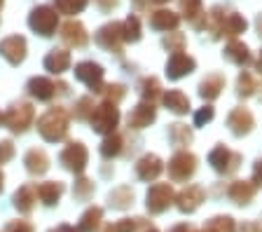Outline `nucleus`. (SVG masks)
<instances>
[{
  "label": "nucleus",
  "instance_id": "1",
  "mask_svg": "<svg viewBox=\"0 0 262 232\" xmlns=\"http://www.w3.org/2000/svg\"><path fill=\"white\" fill-rule=\"evenodd\" d=\"M196 169V157L192 153H178L173 155V160L169 162V174L173 181H185L194 174Z\"/></svg>",
  "mask_w": 262,
  "mask_h": 232
},
{
  "label": "nucleus",
  "instance_id": "2",
  "mask_svg": "<svg viewBox=\"0 0 262 232\" xmlns=\"http://www.w3.org/2000/svg\"><path fill=\"white\" fill-rule=\"evenodd\" d=\"M171 199H173V190L166 183H159V185H152L150 193H147V209L152 214H162V211L169 209Z\"/></svg>",
  "mask_w": 262,
  "mask_h": 232
},
{
  "label": "nucleus",
  "instance_id": "3",
  "mask_svg": "<svg viewBox=\"0 0 262 232\" xmlns=\"http://www.w3.org/2000/svg\"><path fill=\"white\" fill-rule=\"evenodd\" d=\"M208 162L213 164L215 172H234L236 164H239V155H234L232 150H227L225 145H218V148H213L211 155H208Z\"/></svg>",
  "mask_w": 262,
  "mask_h": 232
},
{
  "label": "nucleus",
  "instance_id": "4",
  "mask_svg": "<svg viewBox=\"0 0 262 232\" xmlns=\"http://www.w3.org/2000/svg\"><path fill=\"white\" fill-rule=\"evenodd\" d=\"M192 71H194V59L183 54V52H176L169 59V64H166V75H169L171 80H178V77L187 75V73H192Z\"/></svg>",
  "mask_w": 262,
  "mask_h": 232
},
{
  "label": "nucleus",
  "instance_id": "5",
  "mask_svg": "<svg viewBox=\"0 0 262 232\" xmlns=\"http://www.w3.org/2000/svg\"><path fill=\"white\" fill-rule=\"evenodd\" d=\"M227 124L232 127V132H234L236 136H244V134H248V132L253 129L255 120H253L251 111H246V108H236V111L229 113Z\"/></svg>",
  "mask_w": 262,
  "mask_h": 232
},
{
  "label": "nucleus",
  "instance_id": "6",
  "mask_svg": "<svg viewBox=\"0 0 262 232\" xmlns=\"http://www.w3.org/2000/svg\"><path fill=\"white\" fill-rule=\"evenodd\" d=\"M204 202V190L199 188V185H190V188H185L183 193L178 195V209L180 211H194L196 206Z\"/></svg>",
  "mask_w": 262,
  "mask_h": 232
},
{
  "label": "nucleus",
  "instance_id": "7",
  "mask_svg": "<svg viewBox=\"0 0 262 232\" xmlns=\"http://www.w3.org/2000/svg\"><path fill=\"white\" fill-rule=\"evenodd\" d=\"M136 169L143 181H152V178H157L159 174H162V160H159L157 155H145V157L138 162Z\"/></svg>",
  "mask_w": 262,
  "mask_h": 232
},
{
  "label": "nucleus",
  "instance_id": "8",
  "mask_svg": "<svg viewBox=\"0 0 262 232\" xmlns=\"http://www.w3.org/2000/svg\"><path fill=\"white\" fill-rule=\"evenodd\" d=\"M117 124V111H115V106H101L96 111V117H94V127L98 132H108Z\"/></svg>",
  "mask_w": 262,
  "mask_h": 232
},
{
  "label": "nucleus",
  "instance_id": "9",
  "mask_svg": "<svg viewBox=\"0 0 262 232\" xmlns=\"http://www.w3.org/2000/svg\"><path fill=\"white\" fill-rule=\"evenodd\" d=\"M152 120H155V108H152V103H141L136 111L131 113L129 124H131V127H136V129H143V127H147V124H150Z\"/></svg>",
  "mask_w": 262,
  "mask_h": 232
},
{
  "label": "nucleus",
  "instance_id": "10",
  "mask_svg": "<svg viewBox=\"0 0 262 232\" xmlns=\"http://www.w3.org/2000/svg\"><path fill=\"white\" fill-rule=\"evenodd\" d=\"M253 195H255V188H253L248 181H236V183H232V188H229V197H232V202H236V204H248L253 199Z\"/></svg>",
  "mask_w": 262,
  "mask_h": 232
},
{
  "label": "nucleus",
  "instance_id": "11",
  "mask_svg": "<svg viewBox=\"0 0 262 232\" xmlns=\"http://www.w3.org/2000/svg\"><path fill=\"white\" fill-rule=\"evenodd\" d=\"M225 59L234 61V64H248V59H251V54H248V47H246L244 43H236V40H232V43L225 47Z\"/></svg>",
  "mask_w": 262,
  "mask_h": 232
},
{
  "label": "nucleus",
  "instance_id": "12",
  "mask_svg": "<svg viewBox=\"0 0 262 232\" xmlns=\"http://www.w3.org/2000/svg\"><path fill=\"white\" fill-rule=\"evenodd\" d=\"M223 87H225L223 75H208L206 80L202 82V87H199V94H202L204 99H215Z\"/></svg>",
  "mask_w": 262,
  "mask_h": 232
},
{
  "label": "nucleus",
  "instance_id": "13",
  "mask_svg": "<svg viewBox=\"0 0 262 232\" xmlns=\"http://www.w3.org/2000/svg\"><path fill=\"white\" fill-rule=\"evenodd\" d=\"M164 103L169 106L173 113H178V115L190 111V99H187L183 92H169V94H164Z\"/></svg>",
  "mask_w": 262,
  "mask_h": 232
},
{
  "label": "nucleus",
  "instance_id": "14",
  "mask_svg": "<svg viewBox=\"0 0 262 232\" xmlns=\"http://www.w3.org/2000/svg\"><path fill=\"white\" fill-rule=\"evenodd\" d=\"M31 24H33V28H38V31H42L45 35H49L52 26L56 24V17L49 10H40V12H35V14H33Z\"/></svg>",
  "mask_w": 262,
  "mask_h": 232
},
{
  "label": "nucleus",
  "instance_id": "15",
  "mask_svg": "<svg viewBox=\"0 0 262 232\" xmlns=\"http://www.w3.org/2000/svg\"><path fill=\"white\" fill-rule=\"evenodd\" d=\"M178 14L173 12H166V10H159L152 14V26L159 28V31H169V28H176L178 26Z\"/></svg>",
  "mask_w": 262,
  "mask_h": 232
},
{
  "label": "nucleus",
  "instance_id": "16",
  "mask_svg": "<svg viewBox=\"0 0 262 232\" xmlns=\"http://www.w3.org/2000/svg\"><path fill=\"white\" fill-rule=\"evenodd\" d=\"M225 35H239L246 31V19L239 17V14H229V17L223 19V26H220Z\"/></svg>",
  "mask_w": 262,
  "mask_h": 232
},
{
  "label": "nucleus",
  "instance_id": "17",
  "mask_svg": "<svg viewBox=\"0 0 262 232\" xmlns=\"http://www.w3.org/2000/svg\"><path fill=\"white\" fill-rule=\"evenodd\" d=\"M204 232H234V221L229 216H218V218H211L204 227Z\"/></svg>",
  "mask_w": 262,
  "mask_h": 232
},
{
  "label": "nucleus",
  "instance_id": "18",
  "mask_svg": "<svg viewBox=\"0 0 262 232\" xmlns=\"http://www.w3.org/2000/svg\"><path fill=\"white\" fill-rule=\"evenodd\" d=\"M171 138H173L176 145H187L190 143V138H192V134L185 124H173V127H171Z\"/></svg>",
  "mask_w": 262,
  "mask_h": 232
},
{
  "label": "nucleus",
  "instance_id": "19",
  "mask_svg": "<svg viewBox=\"0 0 262 232\" xmlns=\"http://www.w3.org/2000/svg\"><path fill=\"white\" fill-rule=\"evenodd\" d=\"M236 87H239V94H241V96H251L253 89H255V82H253V77L248 75V73H241V75H239V82H236Z\"/></svg>",
  "mask_w": 262,
  "mask_h": 232
},
{
  "label": "nucleus",
  "instance_id": "20",
  "mask_svg": "<svg viewBox=\"0 0 262 232\" xmlns=\"http://www.w3.org/2000/svg\"><path fill=\"white\" fill-rule=\"evenodd\" d=\"M180 7L185 12V17L194 19L196 14H202V0H180Z\"/></svg>",
  "mask_w": 262,
  "mask_h": 232
},
{
  "label": "nucleus",
  "instance_id": "21",
  "mask_svg": "<svg viewBox=\"0 0 262 232\" xmlns=\"http://www.w3.org/2000/svg\"><path fill=\"white\" fill-rule=\"evenodd\" d=\"M138 33H141V28H138V19H136V17L126 19V26H124V40H138Z\"/></svg>",
  "mask_w": 262,
  "mask_h": 232
},
{
  "label": "nucleus",
  "instance_id": "22",
  "mask_svg": "<svg viewBox=\"0 0 262 232\" xmlns=\"http://www.w3.org/2000/svg\"><path fill=\"white\" fill-rule=\"evenodd\" d=\"M157 94H159V82H157V80H155V77L145 80V82H143V96L152 101Z\"/></svg>",
  "mask_w": 262,
  "mask_h": 232
},
{
  "label": "nucleus",
  "instance_id": "23",
  "mask_svg": "<svg viewBox=\"0 0 262 232\" xmlns=\"http://www.w3.org/2000/svg\"><path fill=\"white\" fill-rule=\"evenodd\" d=\"M183 43H185V38H183V35H180V33H173V35H169V38L164 40V45H166L169 50H173V47H176V52H180V47H183Z\"/></svg>",
  "mask_w": 262,
  "mask_h": 232
},
{
  "label": "nucleus",
  "instance_id": "24",
  "mask_svg": "<svg viewBox=\"0 0 262 232\" xmlns=\"http://www.w3.org/2000/svg\"><path fill=\"white\" fill-rule=\"evenodd\" d=\"M211 120H213V108H208V106L206 108H202V111L196 113V117H194V122L199 124V127H202L204 122H211Z\"/></svg>",
  "mask_w": 262,
  "mask_h": 232
},
{
  "label": "nucleus",
  "instance_id": "25",
  "mask_svg": "<svg viewBox=\"0 0 262 232\" xmlns=\"http://www.w3.org/2000/svg\"><path fill=\"white\" fill-rule=\"evenodd\" d=\"M120 150V138H108L105 141V148H103V155H115Z\"/></svg>",
  "mask_w": 262,
  "mask_h": 232
},
{
  "label": "nucleus",
  "instance_id": "26",
  "mask_svg": "<svg viewBox=\"0 0 262 232\" xmlns=\"http://www.w3.org/2000/svg\"><path fill=\"white\" fill-rule=\"evenodd\" d=\"M253 181H255L257 185H262V160L255 164V172H253Z\"/></svg>",
  "mask_w": 262,
  "mask_h": 232
},
{
  "label": "nucleus",
  "instance_id": "27",
  "mask_svg": "<svg viewBox=\"0 0 262 232\" xmlns=\"http://www.w3.org/2000/svg\"><path fill=\"white\" fill-rule=\"evenodd\" d=\"M171 232H196V230L192 225H185V223H183V225H176Z\"/></svg>",
  "mask_w": 262,
  "mask_h": 232
},
{
  "label": "nucleus",
  "instance_id": "28",
  "mask_svg": "<svg viewBox=\"0 0 262 232\" xmlns=\"http://www.w3.org/2000/svg\"><path fill=\"white\" fill-rule=\"evenodd\" d=\"M257 66H260V71H262V54H260V64H257Z\"/></svg>",
  "mask_w": 262,
  "mask_h": 232
},
{
  "label": "nucleus",
  "instance_id": "29",
  "mask_svg": "<svg viewBox=\"0 0 262 232\" xmlns=\"http://www.w3.org/2000/svg\"><path fill=\"white\" fill-rule=\"evenodd\" d=\"M260 33H262V17H260Z\"/></svg>",
  "mask_w": 262,
  "mask_h": 232
},
{
  "label": "nucleus",
  "instance_id": "30",
  "mask_svg": "<svg viewBox=\"0 0 262 232\" xmlns=\"http://www.w3.org/2000/svg\"><path fill=\"white\" fill-rule=\"evenodd\" d=\"M155 3H166V0H155Z\"/></svg>",
  "mask_w": 262,
  "mask_h": 232
},
{
  "label": "nucleus",
  "instance_id": "31",
  "mask_svg": "<svg viewBox=\"0 0 262 232\" xmlns=\"http://www.w3.org/2000/svg\"><path fill=\"white\" fill-rule=\"evenodd\" d=\"M150 232H155V230H150Z\"/></svg>",
  "mask_w": 262,
  "mask_h": 232
}]
</instances>
